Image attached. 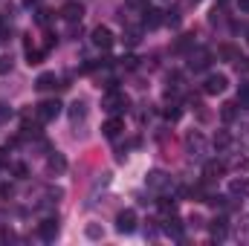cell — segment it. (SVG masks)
I'll use <instances>...</instances> for the list:
<instances>
[{
  "label": "cell",
  "mask_w": 249,
  "mask_h": 246,
  "mask_svg": "<svg viewBox=\"0 0 249 246\" xmlns=\"http://www.w3.org/2000/svg\"><path fill=\"white\" fill-rule=\"evenodd\" d=\"M105 110H107V113H113V116H116V113H122V110H127V96L110 87V90H107V96H105Z\"/></svg>",
  "instance_id": "cell-1"
},
{
  "label": "cell",
  "mask_w": 249,
  "mask_h": 246,
  "mask_svg": "<svg viewBox=\"0 0 249 246\" xmlns=\"http://www.w3.org/2000/svg\"><path fill=\"white\" fill-rule=\"evenodd\" d=\"M229 87V78L223 75V72H212L206 81H203V93L206 96H217V93H223Z\"/></svg>",
  "instance_id": "cell-2"
},
{
  "label": "cell",
  "mask_w": 249,
  "mask_h": 246,
  "mask_svg": "<svg viewBox=\"0 0 249 246\" xmlns=\"http://www.w3.org/2000/svg\"><path fill=\"white\" fill-rule=\"evenodd\" d=\"M61 102L58 99H47V102H41L38 105V119L41 122H55L58 119V113H61Z\"/></svg>",
  "instance_id": "cell-3"
},
{
  "label": "cell",
  "mask_w": 249,
  "mask_h": 246,
  "mask_svg": "<svg viewBox=\"0 0 249 246\" xmlns=\"http://www.w3.org/2000/svg\"><path fill=\"white\" fill-rule=\"evenodd\" d=\"M136 229V211L133 209H124L116 214V232H122V235H130Z\"/></svg>",
  "instance_id": "cell-4"
},
{
  "label": "cell",
  "mask_w": 249,
  "mask_h": 246,
  "mask_svg": "<svg viewBox=\"0 0 249 246\" xmlns=\"http://www.w3.org/2000/svg\"><path fill=\"white\" fill-rule=\"evenodd\" d=\"M113 32L107 29V26H96L93 29V47H99V50H110L113 47Z\"/></svg>",
  "instance_id": "cell-5"
},
{
  "label": "cell",
  "mask_w": 249,
  "mask_h": 246,
  "mask_svg": "<svg viewBox=\"0 0 249 246\" xmlns=\"http://www.w3.org/2000/svg\"><path fill=\"white\" fill-rule=\"evenodd\" d=\"M61 18L67 20V23H78V20L84 18V6H81V3H64Z\"/></svg>",
  "instance_id": "cell-6"
},
{
  "label": "cell",
  "mask_w": 249,
  "mask_h": 246,
  "mask_svg": "<svg viewBox=\"0 0 249 246\" xmlns=\"http://www.w3.org/2000/svg\"><path fill=\"white\" fill-rule=\"evenodd\" d=\"M226 174V162H220V159H209L206 165H203V177L206 180H217V177H223Z\"/></svg>",
  "instance_id": "cell-7"
},
{
  "label": "cell",
  "mask_w": 249,
  "mask_h": 246,
  "mask_svg": "<svg viewBox=\"0 0 249 246\" xmlns=\"http://www.w3.org/2000/svg\"><path fill=\"white\" fill-rule=\"evenodd\" d=\"M122 130H124V119H119V116H110L107 122L102 124V133H105L107 139H116Z\"/></svg>",
  "instance_id": "cell-8"
},
{
  "label": "cell",
  "mask_w": 249,
  "mask_h": 246,
  "mask_svg": "<svg viewBox=\"0 0 249 246\" xmlns=\"http://www.w3.org/2000/svg\"><path fill=\"white\" fill-rule=\"evenodd\" d=\"M186 148H188V154H191V157H200V154H203V148H206V139L194 130V133H188V136H186Z\"/></svg>",
  "instance_id": "cell-9"
},
{
  "label": "cell",
  "mask_w": 249,
  "mask_h": 246,
  "mask_svg": "<svg viewBox=\"0 0 249 246\" xmlns=\"http://www.w3.org/2000/svg\"><path fill=\"white\" fill-rule=\"evenodd\" d=\"M229 194L232 197H249V180L247 177H235L229 183Z\"/></svg>",
  "instance_id": "cell-10"
},
{
  "label": "cell",
  "mask_w": 249,
  "mask_h": 246,
  "mask_svg": "<svg viewBox=\"0 0 249 246\" xmlns=\"http://www.w3.org/2000/svg\"><path fill=\"white\" fill-rule=\"evenodd\" d=\"M209 61H212L209 50H197V53H191V61H188V67H191V70H206V67H209Z\"/></svg>",
  "instance_id": "cell-11"
},
{
  "label": "cell",
  "mask_w": 249,
  "mask_h": 246,
  "mask_svg": "<svg viewBox=\"0 0 249 246\" xmlns=\"http://www.w3.org/2000/svg\"><path fill=\"white\" fill-rule=\"evenodd\" d=\"M70 119H72V124H78V122L87 119V105H84L81 99H75V102L70 105Z\"/></svg>",
  "instance_id": "cell-12"
},
{
  "label": "cell",
  "mask_w": 249,
  "mask_h": 246,
  "mask_svg": "<svg viewBox=\"0 0 249 246\" xmlns=\"http://www.w3.org/2000/svg\"><path fill=\"white\" fill-rule=\"evenodd\" d=\"M38 232H41V238L44 241H53L55 235H58V220H41V226H38Z\"/></svg>",
  "instance_id": "cell-13"
},
{
  "label": "cell",
  "mask_w": 249,
  "mask_h": 246,
  "mask_svg": "<svg viewBox=\"0 0 249 246\" xmlns=\"http://www.w3.org/2000/svg\"><path fill=\"white\" fill-rule=\"evenodd\" d=\"M58 84V78H55V72H41L38 75V81H35V87L41 90V93H47V90H53Z\"/></svg>",
  "instance_id": "cell-14"
},
{
  "label": "cell",
  "mask_w": 249,
  "mask_h": 246,
  "mask_svg": "<svg viewBox=\"0 0 249 246\" xmlns=\"http://www.w3.org/2000/svg\"><path fill=\"white\" fill-rule=\"evenodd\" d=\"M47 168H50L53 174H64V171H67V159H64L61 154H50V159H47Z\"/></svg>",
  "instance_id": "cell-15"
},
{
  "label": "cell",
  "mask_w": 249,
  "mask_h": 246,
  "mask_svg": "<svg viewBox=\"0 0 249 246\" xmlns=\"http://www.w3.org/2000/svg\"><path fill=\"white\" fill-rule=\"evenodd\" d=\"M23 47H26V64H29V67L41 64V58H44V50H32V44H29V41H23Z\"/></svg>",
  "instance_id": "cell-16"
},
{
  "label": "cell",
  "mask_w": 249,
  "mask_h": 246,
  "mask_svg": "<svg viewBox=\"0 0 249 246\" xmlns=\"http://www.w3.org/2000/svg\"><path fill=\"white\" fill-rule=\"evenodd\" d=\"M142 15H145V23H148V26H160V23H162V18H160L162 12H157V9H145Z\"/></svg>",
  "instance_id": "cell-17"
},
{
  "label": "cell",
  "mask_w": 249,
  "mask_h": 246,
  "mask_svg": "<svg viewBox=\"0 0 249 246\" xmlns=\"http://www.w3.org/2000/svg\"><path fill=\"white\" fill-rule=\"evenodd\" d=\"M162 113H165V119H168V122H177V119L183 116V107H180V105H168Z\"/></svg>",
  "instance_id": "cell-18"
},
{
  "label": "cell",
  "mask_w": 249,
  "mask_h": 246,
  "mask_svg": "<svg viewBox=\"0 0 249 246\" xmlns=\"http://www.w3.org/2000/svg\"><path fill=\"white\" fill-rule=\"evenodd\" d=\"M220 116H223V122H232V119L238 116V105H235V102H229V105H223V110H220Z\"/></svg>",
  "instance_id": "cell-19"
},
{
  "label": "cell",
  "mask_w": 249,
  "mask_h": 246,
  "mask_svg": "<svg viewBox=\"0 0 249 246\" xmlns=\"http://www.w3.org/2000/svg\"><path fill=\"white\" fill-rule=\"evenodd\" d=\"M165 183H168V180H165L162 171H151V177H148V185H151V188H162Z\"/></svg>",
  "instance_id": "cell-20"
},
{
  "label": "cell",
  "mask_w": 249,
  "mask_h": 246,
  "mask_svg": "<svg viewBox=\"0 0 249 246\" xmlns=\"http://www.w3.org/2000/svg\"><path fill=\"white\" fill-rule=\"evenodd\" d=\"M229 142H232V136H229L226 130H220V133L214 136V148H220V151H223V148H229Z\"/></svg>",
  "instance_id": "cell-21"
},
{
  "label": "cell",
  "mask_w": 249,
  "mask_h": 246,
  "mask_svg": "<svg viewBox=\"0 0 249 246\" xmlns=\"http://www.w3.org/2000/svg\"><path fill=\"white\" fill-rule=\"evenodd\" d=\"M238 105L241 107H249V81L241 84V90H238Z\"/></svg>",
  "instance_id": "cell-22"
},
{
  "label": "cell",
  "mask_w": 249,
  "mask_h": 246,
  "mask_svg": "<svg viewBox=\"0 0 249 246\" xmlns=\"http://www.w3.org/2000/svg\"><path fill=\"white\" fill-rule=\"evenodd\" d=\"M165 232H168V235H174V238H180V235H183L180 220H165Z\"/></svg>",
  "instance_id": "cell-23"
},
{
  "label": "cell",
  "mask_w": 249,
  "mask_h": 246,
  "mask_svg": "<svg viewBox=\"0 0 249 246\" xmlns=\"http://www.w3.org/2000/svg\"><path fill=\"white\" fill-rule=\"evenodd\" d=\"M160 209H162L165 214H174V211H177V203L168 200V197H162V200H160Z\"/></svg>",
  "instance_id": "cell-24"
},
{
  "label": "cell",
  "mask_w": 249,
  "mask_h": 246,
  "mask_svg": "<svg viewBox=\"0 0 249 246\" xmlns=\"http://www.w3.org/2000/svg\"><path fill=\"white\" fill-rule=\"evenodd\" d=\"M212 235H214V238H223V235H226V220H214Z\"/></svg>",
  "instance_id": "cell-25"
},
{
  "label": "cell",
  "mask_w": 249,
  "mask_h": 246,
  "mask_svg": "<svg viewBox=\"0 0 249 246\" xmlns=\"http://www.w3.org/2000/svg\"><path fill=\"white\" fill-rule=\"evenodd\" d=\"M6 72H12V58L0 55V75H6Z\"/></svg>",
  "instance_id": "cell-26"
},
{
  "label": "cell",
  "mask_w": 249,
  "mask_h": 246,
  "mask_svg": "<svg viewBox=\"0 0 249 246\" xmlns=\"http://www.w3.org/2000/svg\"><path fill=\"white\" fill-rule=\"evenodd\" d=\"M235 67H238V72H249V58L238 55V58H235Z\"/></svg>",
  "instance_id": "cell-27"
},
{
  "label": "cell",
  "mask_w": 249,
  "mask_h": 246,
  "mask_svg": "<svg viewBox=\"0 0 249 246\" xmlns=\"http://www.w3.org/2000/svg\"><path fill=\"white\" fill-rule=\"evenodd\" d=\"M87 238H93V241H99V238H102V229H99L96 223H90V226H87Z\"/></svg>",
  "instance_id": "cell-28"
},
{
  "label": "cell",
  "mask_w": 249,
  "mask_h": 246,
  "mask_svg": "<svg viewBox=\"0 0 249 246\" xmlns=\"http://www.w3.org/2000/svg\"><path fill=\"white\" fill-rule=\"evenodd\" d=\"M9 116H12V107L9 105H0V122H6Z\"/></svg>",
  "instance_id": "cell-29"
},
{
  "label": "cell",
  "mask_w": 249,
  "mask_h": 246,
  "mask_svg": "<svg viewBox=\"0 0 249 246\" xmlns=\"http://www.w3.org/2000/svg\"><path fill=\"white\" fill-rule=\"evenodd\" d=\"M50 15H53V12H47V9H41V12H38V23H50Z\"/></svg>",
  "instance_id": "cell-30"
},
{
  "label": "cell",
  "mask_w": 249,
  "mask_h": 246,
  "mask_svg": "<svg viewBox=\"0 0 249 246\" xmlns=\"http://www.w3.org/2000/svg\"><path fill=\"white\" fill-rule=\"evenodd\" d=\"M127 6H133V9H142V12L148 9V3H145V0H127Z\"/></svg>",
  "instance_id": "cell-31"
},
{
  "label": "cell",
  "mask_w": 249,
  "mask_h": 246,
  "mask_svg": "<svg viewBox=\"0 0 249 246\" xmlns=\"http://www.w3.org/2000/svg\"><path fill=\"white\" fill-rule=\"evenodd\" d=\"M15 174L18 177H26V165H15Z\"/></svg>",
  "instance_id": "cell-32"
},
{
  "label": "cell",
  "mask_w": 249,
  "mask_h": 246,
  "mask_svg": "<svg viewBox=\"0 0 249 246\" xmlns=\"http://www.w3.org/2000/svg\"><path fill=\"white\" fill-rule=\"evenodd\" d=\"M122 64H124V67H136V58H133V55H127V58H122Z\"/></svg>",
  "instance_id": "cell-33"
},
{
  "label": "cell",
  "mask_w": 249,
  "mask_h": 246,
  "mask_svg": "<svg viewBox=\"0 0 249 246\" xmlns=\"http://www.w3.org/2000/svg\"><path fill=\"white\" fill-rule=\"evenodd\" d=\"M0 41H6V23H3V18H0Z\"/></svg>",
  "instance_id": "cell-34"
},
{
  "label": "cell",
  "mask_w": 249,
  "mask_h": 246,
  "mask_svg": "<svg viewBox=\"0 0 249 246\" xmlns=\"http://www.w3.org/2000/svg\"><path fill=\"white\" fill-rule=\"evenodd\" d=\"M238 6H241L244 12H249V0H238Z\"/></svg>",
  "instance_id": "cell-35"
},
{
  "label": "cell",
  "mask_w": 249,
  "mask_h": 246,
  "mask_svg": "<svg viewBox=\"0 0 249 246\" xmlns=\"http://www.w3.org/2000/svg\"><path fill=\"white\" fill-rule=\"evenodd\" d=\"M41 0H23V6H38Z\"/></svg>",
  "instance_id": "cell-36"
},
{
  "label": "cell",
  "mask_w": 249,
  "mask_h": 246,
  "mask_svg": "<svg viewBox=\"0 0 249 246\" xmlns=\"http://www.w3.org/2000/svg\"><path fill=\"white\" fill-rule=\"evenodd\" d=\"M0 162H6V151L3 148H0Z\"/></svg>",
  "instance_id": "cell-37"
},
{
  "label": "cell",
  "mask_w": 249,
  "mask_h": 246,
  "mask_svg": "<svg viewBox=\"0 0 249 246\" xmlns=\"http://www.w3.org/2000/svg\"><path fill=\"white\" fill-rule=\"evenodd\" d=\"M194 3H200V0H194Z\"/></svg>",
  "instance_id": "cell-38"
}]
</instances>
